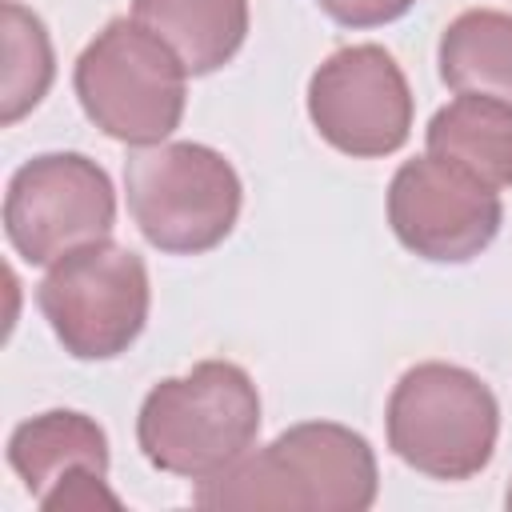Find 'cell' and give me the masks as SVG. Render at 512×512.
I'll list each match as a JSON object with an SVG mask.
<instances>
[{"mask_svg":"<svg viewBox=\"0 0 512 512\" xmlns=\"http://www.w3.org/2000/svg\"><path fill=\"white\" fill-rule=\"evenodd\" d=\"M260 392L232 360H200L148 388L136 416L144 460L180 480H212L256 448Z\"/></svg>","mask_w":512,"mask_h":512,"instance_id":"2","label":"cell"},{"mask_svg":"<svg viewBox=\"0 0 512 512\" xmlns=\"http://www.w3.org/2000/svg\"><path fill=\"white\" fill-rule=\"evenodd\" d=\"M8 464L44 512L120 508V496L108 488V436L84 412L52 408L16 424Z\"/></svg>","mask_w":512,"mask_h":512,"instance_id":"10","label":"cell"},{"mask_svg":"<svg viewBox=\"0 0 512 512\" xmlns=\"http://www.w3.org/2000/svg\"><path fill=\"white\" fill-rule=\"evenodd\" d=\"M84 116L112 140L132 148L164 144L188 104V68L180 56L132 16L108 20L72 72Z\"/></svg>","mask_w":512,"mask_h":512,"instance_id":"3","label":"cell"},{"mask_svg":"<svg viewBox=\"0 0 512 512\" xmlns=\"http://www.w3.org/2000/svg\"><path fill=\"white\" fill-rule=\"evenodd\" d=\"M112 224V180L84 152H40L8 180L4 236L24 264H56L72 248L104 240Z\"/></svg>","mask_w":512,"mask_h":512,"instance_id":"7","label":"cell"},{"mask_svg":"<svg viewBox=\"0 0 512 512\" xmlns=\"http://www.w3.org/2000/svg\"><path fill=\"white\" fill-rule=\"evenodd\" d=\"M388 224L412 256L468 264L496 240L504 204L496 188L424 152L396 168L388 184Z\"/></svg>","mask_w":512,"mask_h":512,"instance_id":"9","label":"cell"},{"mask_svg":"<svg viewBox=\"0 0 512 512\" xmlns=\"http://www.w3.org/2000/svg\"><path fill=\"white\" fill-rule=\"evenodd\" d=\"M436 64L452 92H480L512 104V12H460L440 36Z\"/></svg>","mask_w":512,"mask_h":512,"instance_id":"13","label":"cell"},{"mask_svg":"<svg viewBox=\"0 0 512 512\" xmlns=\"http://www.w3.org/2000/svg\"><path fill=\"white\" fill-rule=\"evenodd\" d=\"M132 20L156 32L188 76H208L244 48L248 0H132Z\"/></svg>","mask_w":512,"mask_h":512,"instance_id":"12","label":"cell"},{"mask_svg":"<svg viewBox=\"0 0 512 512\" xmlns=\"http://www.w3.org/2000/svg\"><path fill=\"white\" fill-rule=\"evenodd\" d=\"M308 120L344 156H392L412 132L408 76L380 44H348L312 72Z\"/></svg>","mask_w":512,"mask_h":512,"instance_id":"8","label":"cell"},{"mask_svg":"<svg viewBox=\"0 0 512 512\" xmlns=\"http://www.w3.org/2000/svg\"><path fill=\"white\" fill-rule=\"evenodd\" d=\"M432 156L464 168L488 188H512V104L480 92H456L424 132Z\"/></svg>","mask_w":512,"mask_h":512,"instance_id":"11","label":"cell"},{"mask_svg":"<svg viewBox=\"0 0 512 512\" xmlns=\"http://www.w3.org/2000/svg\"><path fill=\"white\" fill-rule=\"evenodd\" d=\"M36 304L68 356L116 360L148 324L152 284L144 260L104 236L48 264Z\"/></svg>","mask_w":512,"mask_h":512,"instance_id":"6","label":"cell"},{"mask_svg":"<svg viewBox=\"0 0 512 512\" xmlns=\"http://www.w3.org/2000/svg\"><path fill=\"white\" fill-rule=\"evenodd\" d=\"M504 504H508V508H512V484H508V492H504Z\"/></svg>","mask_w":512,"mask_h":512,"instance_id":"16","label":"cell"},{"mask_svg":"<svg viewBox=\"0 0 512 512\" xmlns=\"http://www.w3.org/2000/svg\"><path fill=\"white\" fill-rule=\"evenodd\" d=\"M324 16H332L344 28H380L400 20L416 0H316Z\"/></svg>","mask_w":512,"mask_h":512,"instance_id":"15","label":"cell"},{"mask_svg":"<svg viewBox=\"0 0 512 512\" xmlns=\"http://www.w3.org/2000/svg\"><path fill=\"white\" fill-rule=\"evenodd\" d=\"M124 196L152 248L168 256H200L232 236L244 184L224 152L192 140H164L136 148L124 160Z\"/></svg>","mask_w":512,"mask_h":512,"instance_id":"4","label":"cell"},{"mask_svg":"<svg viewBox=\"0 0 512 512\" xmlns=\"http://www.w3.org/2000/svg\"><path fill=\"white\" fill-rule=\"evenodd\" d=\"M0 48H4V68H0V124L12 128L20 116H28L52 88L56 76V56L44 20L24 8L20 0L0 4Z\"/></svg>","mask_w":512,"mask_h":512,"instance_id":"14","label":"cell"},{"mask_svg":"<svg viewBox=\"0 0 512 512\" xmlns=\"http://www.w3.org/2000/svg\"><path fill=\"white\" fill-rule=\"evenodd\" d=\"M380 468L372 444L348 424L304 420L284 428L260 452L192 492L196 508H308L364 512L376 504Z\"/></svg>","mask_w":512,"mask_h":512,"instance_id":"1","label":"cell"},{"mask_svg":"<svg viewBox=\"0 0 512 512\" xmlns=\"http://www.w3.org/2000/svg\"><path fill=\"white\" fill-rule=\"evenodd\" d=\"M384 428L392 456L420 476L468 480L484 472L496 452L500 404L476 372L424 360L396 380Z\"/></svg>","mask_w":512,"mask_h":512,"instance_id":"5","label":"cell"}]
</instances>
